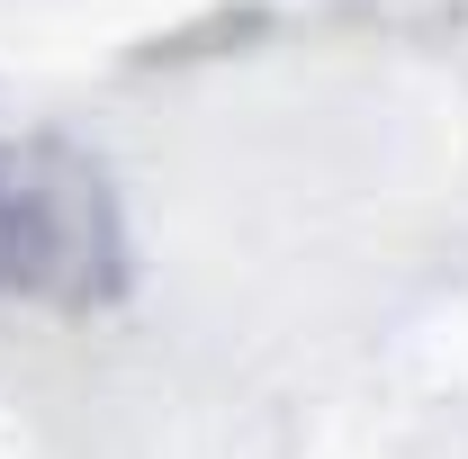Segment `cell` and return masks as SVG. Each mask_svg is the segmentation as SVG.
<instances>
[{
    "label": "cell",
    "mask_w": 468,
    "mask_h": 459,
    "mask_svg": "<svg viewBox=\"0 0 468 459\" xmlns=\"http://www.w3.org/2000/svg\"><path fill=\"white\" fill-rule=\"evenodd\" d=\"M90 226H100V198L72 172H55L46 144L0 135V288L18 297L90 288Z\"/></svg>",
    "instance_id": "cell-1"
}]
</instances>
